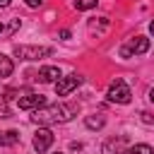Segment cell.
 Instances as JSON below:
<instances>
[{
  "mask_svg": "<svg viewBox=\"0 0 154 154\" xmlns=\"http://www.w3.org/2000/svg\"><path fill=\"white\" fill-rule=\"evenodd\" d=\"M31 144H34V149H36L38 154L46 152V149L53 144V132H51L48 128H38L36 135H34V142H31Z\"/></svg>",
  "mask_w": 154,
  "mask_h": 154,
  "instance_id": "cell-6",
  "label": "cell"
},
{
  "mask_svg": "<svg viewBox=\"0 0 154 154\" xmlns=\"http://www.w3.org/2000/svg\"><path fill=\"white\" fill-rule=\"evenodd\" d=\"M149 31H152V34H154V22H152V24H149Z\"/></svg>",
  "mask_w": 154,
  "mask_h": 154,
  "instance_id": "cell-20",
  "label": "cell"
},
{
  "mask_svg": "<svg viewBox=\"0 0 154 154\" xmlns=\"http://www.w3.org/2000/svg\"><path fill=\"white\" fill-rule=\"evenodd\" d=\"M140 116H142V120H144V123H154V116H152V113H147V111H142Z\"/></svg>",
  "mask_w": 154,
  "mask_h": 154,
  "instance_id": "cell-16",
  "label": "cell"
},
{
  "mask_svg": "<svg viewBox=\"0 0 154 154\" xmlns=\"http://www.w3.org/2000/svg\"><path fill=\"white\" fill-rule=\"evenodd\" d=\"M55 154H60V152H55Z\"/></svg>",
  "mask_w": 154,
  "mask_h": 154,
  "instance_id": "cell-22",
  "label": "cell"
},
{
  "mask_svg": "<svg viewBox=\"0 0 154 154\" xmlns=\"http://www.w3.org/2000/svg\"><path fill=\"white\" fill-rule=\"evenodd\" d=\"M96 2L99 0H75V7L77 10H91V7H96Z\"/></svg>",
  "mask_w": 154,
  "mask_h": 154,
  "instance_id": "cell-14",
  "label": "cell"
},
{
  "mask_svg": "<svg viewBox=\"0 0 154 154\" xmlns=\"http://www.w3.org/2000/svg\"><path fill=\"white\" fill-rule=\"evenodd\" d=\"M12 70H14L12 60H10L7 55H2V53H0V77H10V75H12Z\"/></svg>",
  "mask_w": 154,
  "mask_h": 154,
  "instance_id": "cell-11",
  "label": "cell"
},
{
  "mask_svg": "<svg viewBox=\"0 0 154 154\" xmlns=\"http://www.w3.org/2000/svg\"><path fill=\"white\" fill-rule=\"evenodd\" d=\"M10 2H12V0H0V7H7Z\"/></svg>",
  "mask_w": 154,
  "mask_h": 154,
  "instance_id": "cell-19",
  "label": "cell"
},
{
  "mask_svg": "<svg viewBox=\"0 0 154 154\" xmlns=\"http://www.w3.org/2000/svg\"><path fill=\"white\" fill-rule=\"evenodd\" d=\"M17 103H19V108L22 111H36V108H41V106H46V99L41 96V94H29V96H22V99H17Z\"/></svg>",
  "mask_w": 154,
  "mask_h": 154,
  "instance_id": "cell-7",
  "label": "cell"
},
{
  "mask_svg": "<svg viewBox=\"0 0 154 154\" xmlns=\"http://www.w3.org/2000/svg\"><path fill=\"white\" fill-rule=\"evenodd\" d=\"M130 99H132V91H130V87L123 79H116L108 87V101H113V103H130Z\"/></svg>",
  "mask_w": 154,
  "mask_h": 154,
  "instance_id": "cell-4",
  "label": "cell"
},
{
  "mask_svg": "<svg viewBox=\"0 0 154 154\" xmlns=\"http://www.w3.org/2000/svg\"><path fill=\"white\" fill-rule=\"evenodd\" d=\"M84 125H87L89 130H101V128L106 125V118H103L101 113H94V116H87V118H84Z\"/></svg>",
  "mask_w": 154,
  "mask_h": 154,
  "instance_id": "cell-10",
  "label": "cell"
},
{
  "mask_svg": "<svg viewBox=\"0 0 154 154\" xmlns=\"http://www.w3.org/2000/svg\"><path fill=\"white\" fill-rule=\"evenodd\" d=\"M51 53H53V48H48V46H14V55L22 60H38Z\"/></svg>",
  "mask_w": 154,
  "mask_h": 154,
  "instance_id": "cell-3",
  "label": "cell"
},
{
  "mask_svg": "<svg viewBox=\"0 0 154 154\" xmlns=\"http://www.w3.org/2000/svg\"><path fill=\"white\" fill-rule=\"evenodd\" d=\"M60 77H63V75H60V67H58V65H46V67L38 70V82H43V84L58 82Z\"/></svg>",
  "mask_w": 154,
  "mask_h": 154,
  "instance_id": "cell-8",
  "label": "cell"
},
{
  "mask_svg": "<svg viewBox=\"0 0 154 154\" xmlns=\"http://www.w3.org/2000/svg\"><path fill=\"white\" fill-rule=\"evenodd\" d=\"M17 140H19V132H17V130H7V132H2L0 144H14Z\"/></svg>",
  "mask_w": 154,
  "mask_h": 154,
  "instance_id": "cell-12",
  "label": "cell"
},
{
  "mask_svg": "<svg viewBox=\"0 0 154 154\" xmlns=\"http://www.w3.org/2000/svg\"><path fill=\"white\" fill-rule=\"evenodd\" d=\"M147 99H149V101H152V103H154V87H152V89H149V94H147Z\"/></svg>",
  "mask_w": 154,
  "mask_h": 154,
  "instance_id": "cell-18",
  "label": "cell"
},
{
  "mask_svg": "<svg viewBox=\"0 0 154 154\" xmlns=\"http://www.w3.org/2000/svg\"><path fill=\"white\" fill-rule=\"evenodd\" d=\"M149 51V38L147 36H135V38H130L123 48H120V55L123 58H130V55H142V53H147Z\"/></svg>",
  "mask_w": 154,
  "mask_h": 154,
  "instance_id": "cell-5",
  "label": "cell"
},
{
  "mask_svg": "<svg viewBox=\"0 0 154 154\" xmlns=\"http://www.w3.org/2000/svg\"><path fill=\"white\" fill-rule=\"evenodd\" d=\"M24 2H26L29 7H41V5H43V0H24Z\"/></svg>",
  "mask_w": 154,
  "mask_h": 154,
  "instance_id": "cell-17",
  "label": "cell"
},
{
  "mask_svg": "<svg viewBox=\"0 0 154 154\" xmlns=\"http://www.w3.org/2000/svg\"><path fill=\"white\" fill-rule=\"evenodd\" d=\"M82 82H84V77H82L79 72H70V75H65V77H60V79L55 82V94H58V96H67V94H72Z\"/></svg>",
  "mask_w": 154,
  "mask_h": 154,
  "instance_id": "cell-2",
  "label": "cell"
},
{
  "mask_svg": "<svg viewBox=\"0 0 154 154\" xmlns=\"http://www.w3.org/2000/svg\"><path fill=\"white\" fill-rule=\"evenodd\" d=\"M0 118H10V106L0 99Z\"/></svg>",
  "mask_w": 154,
  "mask_h": 154,
  "instance_id": "cell-15",
  "label": "cell"
},
{
  "mask_svg": "<svg viewBox=\"0 0 154 154\" xmlns=\"http://www.w3.org/2000/svg\"><path fill=\"white\" fill-rule=\"evenodd\" d=\"M0 137H2V132H0Z\"/></svg>",
  "mask_w": 154,
  "mask_h": 154,
  "instance_id": "cell-21",
  "label": "cell"
},
{
  "mask_svg": "<svg viewBox=\"0 0 154 154\" xmlns=\"http://www.w3.org/2000/svg\"><path fill=\"white\" fill-rule=\"evenodd\" d=\"M77 108L75 103H51V106H41L34 111L31 120L38 123V125H55V123H67L72 116H77Z\"/></svg>",
  "mask_w": 154,
  "mask_h": 154,
  "instance_id": "cell-1",
  "label": "cell"
},
{
  "mask_svg": "<svg viewBox=\"0 0 154 154\" xmlns=\"http://www.w3.org/2000/svg\"><path fill=\"white\" fill-rule=\"evenodd\" d=\"M123 147H125V140H123V137H118V140H108V142L103 144V149H101V152H103V154H125V149H123Z\"/></svg>",
  "mask_w": 154,
  "mask_h": 154,
  "instance_id": "cell-9",
  "label": "cell"
},
{
  "mask_svg": "<svg viewBox=\"0 0 154 154\" xmlns=\"http://www.w3.org/2000/svg\"><path fill=\"white\" fill-rule=\"evenodd\" d=\"M125 154H154V149L149 144H135V147L125 149Z\"/></svg>",
  "mask_w": 154,
  "mask_h": 154,
  "instance_id": "cell-13",
  "label": "cell"
}]
</instances>
